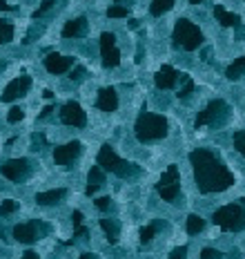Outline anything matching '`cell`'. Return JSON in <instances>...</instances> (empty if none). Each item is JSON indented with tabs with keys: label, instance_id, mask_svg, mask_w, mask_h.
<instances>
[{
	"label": "cell",
	"instance_id": "1",
	"mask_svg": "<svg viewBox=\"0 0 245 259\" xmlns=\"http://www.w3.org/2000/svg\"><path fill=\"white\" fill-rule=\"evenodd\" d=\"M189 161H192L198 190L205 195L223 192L234 183V175L216 159V154L207 152V150H194V152H189Z\"/></svg>",
	"mask_w": 245,
	"mask_h": 259
},
{
	"label": "cell",
	"instance_id": "2",
	"mask_svg": "<svg viewBox=\"0 0 245 259\" xmlns=\"http://www.w3.org/2000/svg\"><path fill=\"white\" fill-rule=\"evenodd\" d=\"M134 132H136V139L141 143L156 141V139H163L167 134V121L161 114H151V112L143 110L141 114H138V119H136Z\"/></svg>",
	"mask_w": 245,
	"mask_h": 259
},
{
	"label": "cell",
	"instance_id": "3",
	"mask_svg": "<svg viewBox=\"0 0 245 259\" xmlns=\"http://www.w3.org/2000/svg\"><path fill=\"white\" fill-rule=\"evenodd\" d=\"M96 161H98V165L103 170H107V172H114V175L123 177V179H132V177H138V175H141V168H138V165L130 163V161H123L118 154L114 152V148H112V145H107V143H105L103 148L98 150V157H96Z\"/></svg>",
	"mask_w": 245,
	"mask_h": 259
},
{
	"label": "cell",
	"instance_id": "4",
	"mask_svg": "<svg viewBox=\"0 0 245 259\" xmlns=\"http://www.w3.org/2000/svg\"><path fill=\"white\" fill-rule=\"evenodd\" d=\"M212 221L223 230H243L245 228V199L223 206L212 215Z\"/></svg>",
	"mask_w": 245,
	"mask_h": 259
},
{
	"label": "cell",
	"instance_id": "5",
	"mask_svg": "<svg viewBox=\"0 0 245 259\" xmlns=\"http://www.w3.org/2000/svg\"><path fill=\"white\" fill-rule=\"evenodd\" d=\"M172 38H174V45H176V47H183L185 52H194V49H198V45L203 42V34H201V29H198L194 22L185 20V18L176 20Z\"/></svg>",
	"mask_w": 245,
	"mask_h": 259
},
{
	"label": "cell",
	"instance_id": "6",
	"mask_svg": "<svg viewBox=\"0 0 245 259\" xmlns=\"http://www.w3.org/2000/svg\"><path fill=\"white\" fill-rule=\"evenodd\" d=\"M227 119H229V105L225 103V100L216 99V100H212L203 112H198L194 125H196V130H198V127H203V125L221 127V125H225Z\"/></svg>",
	"mask_w": 245,
	"mask_h": 259
},
{
	"label": "cell",
	"instance_id": "7",
	"mask_svg": "<svg viewBox=\"0 0 245 259\" xmlns=\"http://www.w3.org/2000/svg\"><path fill=\"white\" fill-rule=\"evenodd\" d=\"M49 230H52L49 223L40 221V219H34V221H27V223H18V226L14 228V239L20 243H34L45 237Z\"/></svg>",
	"mask_w": 245,
	"mask_h": 259
},
{
	"label": "cell",
	"instance_id": "8",
	"mask_svg": "<svg viewBox=\"0 0 245 259\" xmlns=\"http://www.w3.org/2000/svg\"><path fill=\"white\" fill-rule=\"evenodd\" d=\"M158 195L163 197V201H176L178 192H181V179H178V168L176 165H170L161 175L156 183Z\"/></svg>",
	"mask_w": 245,
	"mask_h": 259
},
{
	"label": "cell",
	"instance_id": "9",
	"mask_svg": "<svg viewBox=\"0 0 245 259\" xmlns=\"http://www.w3.org/2000/svg\"><path fill=\"white\" fill-rule=\"evenodd\" d=\"M32 170H34V165L29 159H11L0 165V175L5 177V179L14 181V183H22L27 177L32 175Z\"/></svg>",
	"mask_w": 245,
	"mask_h": 259
},
{
	"label": "cell",
	"instance_id": "10",
	"mask_svg": "<svg viewBox=\"0 0 245 259\" xmlns=\"http://www.w3.org/2000/svg\"><path fill=\"white\" fill-rule=\"evenodd\" d=\"M100 59H103L105 67H118V63H120V49L116 45L114 34H110V32H105L100 36Z\"/></svg>",
	"mask_w": 245,
	"mask_h": 259
},
{
	"label": "cell",
	"instance_id": "11",
	"mask_svg": "<svg viewBox=\"0 0 245 259\" xmlns=\"http://www.w3.org/2000/svg\"><path fill=\"white\" fill-rule=\"evenodd\" d=\"M188 79H189L188 74L174 69L172 65H163V67L156 72V76H154V83H156L158 90H172L176 83H185Z\"/></svg>",
	"mask_w": 245,
	"mask_h": 259
},
{
	"label": "cell",
	"instance_id": "12",
	"mask_svg": "<svg viewBox=\"0 0 245 259\" xmlns=\"http://www.w3.org/2000/svg\"><path fill=\"white\" fill-rule=\"evenodd\" d=\"M80 150H83L80 141H69V143H65V145H60V148L54 150V161H56V165L72 168L74 161L80 157Z\"/></svg>",
	"mask_w": 245,
	"mask_h": 259
},
{
	"label": "cell",
	"instance_id": "13",
	"mask_svg": "<svg viewBox=\"0 0 245 259\" xmlns=\"http://www.w3.org/2000/svg\"><path fill=\"white\" fill-rule=\"evenodd\" d=\"M60 121L72 127H85L87 125V114L83 112V107H80L78 103L69 100V103H65V105L60 107Z\"/></svg>",
	"mask_w": 245,
	"mask_h": 259
},
{
	"label": "cell",
	"instance_id": "14",
	"mask_svg": "<svg viewBox=\"0 0 245 259\" xmlns=\"http://www.w3.org/2000/svg\"><path fill=\"white\" fill-rule=\"evenodd\" d=\"M29 87H32V79H29L27 74L18 76V79H14L5 87V90H2V100H16V99H20V96H25L27 92H29Z\"/></svg>",
	"mask_w": 245,
	"mask_h": 259
},
{
	"label": "cell",
	"instance_id": "15",
	"mask_svg": "<svg viewBox=\"0 0 245 259\" xmlns=\"http://www.w3.org/2000/svg\"><path fill=\"white\" fill-rule=\"evenodd\" d=\"M76 65V59L74 56H60V54H49L47 59H45V67L47 72L52 74H65L69 69Z\"/></svg>",
	"mask_w": 245,
	"mask_h": 259
},
{
	"label": "cell",
	"instance_id": "16",
	"mask_svg": "<svg viewBox=\"0 0 245 259\" xmlns=\"http://www.w3.org/2000/svg\"><path fill=\"white\" fill-rule=\"evenodd\" d=\"M96 107L103 112H114L118 107V94H116L114 87H105L98 92V99H96Z\"/></svg>",
	"mask_w": 245,
	"mask_h": 259
},
{
	"label": "cell",
	"instance_id": "17",
	"mask_svg": "<svg viewBox=\"0 0 245 259\" xmlns=\"http://www.w3.org/2000/svg\"><path fill=\"white\" fill-rule=\"evenodd\" d=\"M85 34H87V18L85 16L74 18V20L65 22L63 27V38H83Z\"/></svg>",
	"mask_w": 245,
	"mask_h": 259
},
{
	"label": "cell",
	"instance_id": "18",
	"mask_svg": "<svg viewBox=\"0 0 245 259\" xmlns=\"http://www.w3.org/2000/svg\"><path fill=\"white\" fill-rule=\"evenodd\" d=\"M103 183H105V170L100 165H92V170H89V175H87V188H85V192L94 195Z\"/></svg>",
	"mask_w": 245,
	"mask_h": 259
},
{
	"label": "cell",
	"instance_id": "19",
	"mask_svg": "<svg viewBox=\"0 0 245 259\" xmlns=\"http://www.w3.org/2000/svg\"><path fill=\"white\" fill-rule=\"evenodd\" d=\"M65 195H67V190H65V188H56V190L38 192L36 201L40 203V206H56V203H60V201L65 199Z\"/></svg>",
	"mask_w": 245,
	"mask_h": 259
},
{
	"label": "cell",
	"instance_id": "20",
	"mask_svg": "<svg viewBox=\"0 0 245 259\" xmlns=\"http://www.w3.org/2000/svg\"><path fill=\"white\" fill-rule=\"evenodd\" d=\"M214 16H216V20H219L223 27H236L241 22V16H236V14L227 11L225 7H221V5L214 7Z\"/></svg>",
	"mask_w": 245,
	"mask_h": 259
},
{
	"label": "cell",
	"instance_id": "21",
	"mask_svg": "<svg viewBox=\"0 0 245 259\" xmlns=\"http://www.w3.org/2000/svg\"><path fill=\"white\" fill-rule=\"evenodd\" d=\"M100 228L105 230V235H107V241H110V243L118 241L120 226H118V221H116V219H100Z\"/></svg>",
	"mask_w": 245,
	"mask_h": 259
},
{
	"label": "cell",
	"instance_id": "22",
	"mask_svg": "<svg viewBox=\"0 0 245 259\" xmlns=\"http://www.w3.org/2000/svg\"><path fill=\"white\" fill-rule=\"evenodd\" d=\"M225 76H227L229 80L243 79V76H245V56H241V59H236L234 63L229 65V67L225 69Z\"/></svg>",
	"mask_w": 245,
	"mask_h": 259
},
{
	"label": "cell",
	"instance_id": "23",
	"mask_svg": "<svg viewBox=\"0 0 245 259\" xmlns=\"http://www.w3.org/2000/svg\"><path fill=\"white\" fill-rule=\"evenodd\" d=\"M174 7V0H151V16H161V14H165V11H170Z\"/></svg>",
	"mask_w": 245,
	"mask_h": 259
},
{
	"label": "cell",
	"instance_id": "24",
	"mask_svg": "<svg viewBox=\"0 0 245 259\" xmlns=\"http://www.w3.org/2000/svg\"><path fill=\"white\" fill-rule=\"evenodd\" d=\"M205 228V219L198 217V215H189L188 217V233L189 235H198Z\"/></svg>",
	"mask_w": 245,
	"mask_h": 259
},
{
	"label": "cell",
	"instance_id": "25",
	"mask_svg": "<svg viewBox=\"0 0 245 259\" xmlns=\"http://www.w3.org/2000/svg\"><path fill=\"white\" fill-rule=\"evenodd\" d=\"M163 223L161 221H154V223H150V226H145L141 230V243H150L151 239H154V235L158 233V228H161Z\"/></svg>",
	"mask_w": 245,
	"mask_h": 259
},
{
	"label": "cell",
	"instance_id": "26",
	"mask_svg": "<svg viewBox=\"0 0 245 259\" xmlns=\"http://www.w3.org/2000/svg\"><path fill=\"white\" fill-rule=\"evenodd\" d=\"M14 38V25L9 20H0V45H5Z\"/></svg>",
	"mask_w": 245,
	"mask_h": 259
},
{
	"label": "cell",
	"instance_id": "27",
	"mask_svg": "<svg viewBox=\"0 0 245 259\" xmlns=\"http://www.w3.org/2000/svg\"><path fill=\"white\" fill-rule=\"evenodd\" d=\"M127 14H130V9L125 5H114L107 9V16L110 18H127Z\"/></svg>",
	"mask_w": 245,
	"mask_h": 259
},
{
	"label": "cell",
	"instance_id": "28",
	"mask_svg": "<svg viewBox=\"0 0 245 259\" xmlns=\"http://www.w3.org/2000/svg\"><path fill=\"white\" fill-rule=\"evenodd\" d=\"M194 87H196V83H194L192 79H188V80H185V85H183L181 90H178L176 96H178V99H188V96L194 92Z\"/></svg>",
	"mask_w": 245,
	"mask_h": 259
},
{
	"label": "cell",
	"instance_id": "29",
	"mask_svg": "<svg viewBox=\"0 0 245 259\" xmlns=\"http://www.w3.org/2000/svg\"><path fill=\"white\" fill-rule=\"evenodd\" d=\"M16 208H18V203L14 199H5L2 203H0V215H2V217H5V215H11Z\"/></svg>",
	"mask_w": 245,
	"mask_h": 259
},
{
	"label": "cell",
	"instance_id": "30",
	"mask_svg": "<svg viewBox=\"0 0 245 259\" xmlns=\"http://www.w3.org/2000/svg\"><path fill=\"white\" fill-rule=\"evenodd\" d=\"M234 148L245 157V130H239V132H234Z\"/></svg>",
	"mask_w": 245,
	"mask_h": 259
},
{
	"label": "cell",
	"instance_id": "31",
	"mask_svg": "<svg viewBox=\"0 0 245 259\" xmlns=\"http://www.w3.org/2000/svg\"><path fill=\"white\" fill-rule=\"evenodd\" d=\"M45 143H47L45 134H40V132H34V134H32V150H34V152H36V150H40Z\"/></svg>",
	"mask_w": 245,
	"mask_h": 259
},
{
	"label": "cell",
	"instance_id": "32",
	"mask_svg": "<svg viewBox=\"0 0 245 259\" xmlns=\"http://www.w3.org/2000/svg\"><path fill=\"white\" fill-rule=\"evenodd\" d=\"M22 117H25V112H22L20 107H11L9 114H7V121H9V123H18V121H22Z\"/></svg>",
	"mask_w": 245,
	"mask_h": 259
},
{
	"label": "cell",
	"instance_id": "33",
	"mask_svg": "<svg viewBox=\"0 0 245 259\" xmlns=\"http://www.w3.org/2000/svg\"><path fill=\"white\" fill-rule=\"evenodd\" d=\"M52 7H54V0H42L40 7H38V9L34 11V18H40L42 14H47V11L52 9Z\"/></svg>",
	"mask_w": 245,
	"mask_h": 259
},
{
	"label": "cell",
	"instance_id": "34",
	"mask_svg": "<svg viewBox=\"0 0 245 259\" xmlns=\"http://www.w3.org/2000/svg\"><path fill=\"white\" fill-rule=\"evenodd\" d=\"M94 203H96V208H98V210H110V208H112V199H110V197H98Z\"/></svg>",
	"mask_w": 245,
	"mask_h": 259
},
{
	"label": "cell",
	"instance_id": "35",
	"mask_svg": "<svg viewBox=\"0 0 245 259\" xmlns=\"http://www.w3.org/2000/svg\"><path fill=\"white\" fill-rule=\"evenodd\" d=\"M219 257H223L219 250H214V248H203V253H201V257H198V259H219Z\"/></svg>",
	"mask_w": 245,
	"mask_h": 259
},
{
	"label": "cell",
	"instance_id": "36",
	"mask_svg": "<svg viewBox=\"0 0 245 259\" xmlns=\"http://www.w3.org/2000/svg\"><path fill=\"white\" fill-rule=\"evenodd\" d=\"M188 257V246H181V248H174L170 259H185Z\"/></svg>",
	"mask_w": 245,
	"mask_h": 259
},
{
	"label": "cell",
	"instance_id": "37",
	"mask_svg": "<svg viewBox=\"0 0 245 259\" xmlns=\"http://www.w3.org/2000/svg\"><path fill=\"white\" fill-rule=\"evenodd\" d=\"M83 76H85V67H80V65H76V67L69 72V79L72 80H80Z\"/></svg>",
	"mask_w": 245,
	"mask_h": 259
},
{
	"label": "cell",
	"instance_id": "38",
	"mask_svg": "<svg viewBox=\"0 0 245 259\" xmlns=\"http://www.w3.org/2000/svg\"><path fill=\"white\" fill-rule=\"evenodd\" d=\"M72 221H74V228H80V226H83V212H80V210H74L72 212Z\"/></svg>",
	"mask_w": 245,
	"mask_h": 259
},
{
	"label": "cell",
	"instance_id": "39",
	"mask_svg": "<svg viewBox=\"0 0 245 259\" xmlns=\"http://www.w3.org/2000/svg\"><path fill=\"white\" fill-rule=\"evenodd\" d=\"M52 112H54V107H52V105H47V107H42V112L38 114V117H40V119H47L49 114H52Z\"/></svg>",
	"mask_w": 245,
	"mask_h": 259
},
{
	"label": "cell",
	"instance_id": "40",
	"mask_svg": "<svg viewBox=\"0 0 245 259\" xmlns=\"http://www.w3.org/2000/svg\"><path fill=\"white\" fill-rule=\"evenodd\" d=\"M0 9H5V11H14V7L7 5V0H0Z\"/></svg>",
	"mask_w": 245,
	"mask_h": 259
},
{
	"label": "cell",
	"instance_id": "41",
	"mask_svg": "<svg viewBox=\"0 0 245 259\" xmlns=\"http://www.w3.org/2000/svg\"><path fill=\"white\" fill-rule=\"evenodd\" d=\"M20 259H38V255H36V253H32V250H29V253H25V255H22Z\"/></svg>",
	"mask_w": 245,
	"mask_h": 259
},
{
	"label": "cell",
	"instance_id": "42",
	"mask_svg": "<svg viewBox=\"0 0 245 259\" xmlns=\"http://www.w3.org/2000/svg\"><path fill=\"white\" fill-rule=\"evenodd\" d=\"M203 60H207V63L212 60V49H205L203 52Z\"/></svg>",
	"mask_w": 245,
	"mask_h": 259
},
{
	"label": "cell",
	"instance_id": "43",
	"mask_svg": "<svg viewBox=\"0 0 245 259\" xmlns=\"http://www.w3.org/2000/svg\"><path fill=\"white\" fill-rule=\"evenodd\" d=\"M42 96L49 100V99H54V92H52V90H45V92H42Z\"/></svg>",
	"mask_w": 245,
	"mask_h": 259
},
{
	"label": "cell",
	"instance_id": "44",
	"mask_svg": "<svg viewBox=\"0 0 245 259\" xmlns=\"http://www.w3.org/2000/svg\"><path fill=\"white\" fill-rule=\"evenodd\" d=\"M78 259H94V255H92V253H85V255H80Z\"/></svg>",
	"mask_w": 245,
	"mask_h": 259
},
{
	"label": "cell",
	"instance_id": "45",
	"mask_svg": "<svg viewBox=\"0 0 245 259\" xmlns=\"http://www.w3.org/2000/svg\"><path fill=\"white\" fill-rule=\"evenodd\" d=\"M198 2H205V0H189V5H198Z\"/></svg>",
	"mask_w": 245,
	"mask_h": 259
},
{
	"label": "cell",
	"instance_id": "46",
	"mask_svg": "<svg viewBox=\"0 0 245 259\" xmlns=\"http://www.w3.org/2000/svg\"><path fill=\"white\" fill-rule=\"evenodd\" d=\"M7 67V63H5V60H0V69H5Z\"/></svg>",
	"mask_w": 245,
	"mask_h": 259
},
{
	"label": "cell",
	"instance_id": "47",
	"mask_svg": "<svg viewBox=\"0 0 245 259\" xmlns=\"http://www.w3.org/2000/svg\"><path fill=\"white\" fill-rule=\"evenodd\" d=\"M116 2H123V0H116Z\"/></svg>",
	"mask_w": 245,
	"mask_h": 259
}]
</instances>
